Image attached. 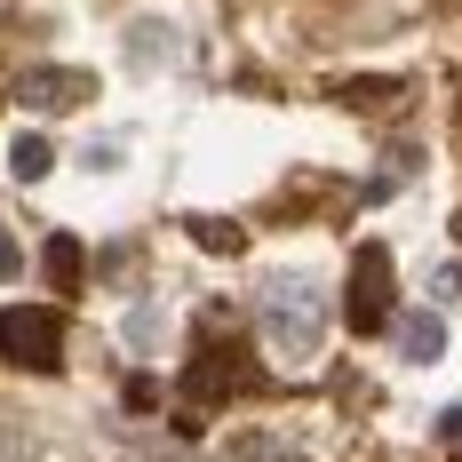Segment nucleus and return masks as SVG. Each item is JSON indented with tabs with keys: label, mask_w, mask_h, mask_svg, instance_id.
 Masks as SVG:
<instances>
[{
	"label": "nucleus",
	"mask_w": 462,
	"mask_h": 462,
	"mask_svg": "<svg viewBox=\"0 0 462 462\" xmlns=\"http://www.w3.org/2000/svg\"><path fill=\"white\" fill-rule=\"evenodd\" d=\"M263 343L279 367H311L327 343V287L311 272H272L263 279Z\"/></svg>",
	"instance_id": "nucleus-1"
},
{
	"label": "nucleus",
	"mask_w": 462,
	"mask_h": 462,
	"mask_svg": "<svg viewBox=\"0 0 462 462\" xmlns=\"http://www.w3.org/2000/svg\"><path fill=\"white\" fill-rule=\"evenodd\" d=\"M247 391H255V359H247V343L208 335V343L191 351V367H184V399H191V407H231V399H247Z\"/></svg>",
	"instance_id": "nucleus-2"
},
{
	"label": "nucleus",
	"mask_w": 462,
	"mask_h": 462,
	"mask_svg": "<svg viewBox=\"0 0 462 462\" xmlns=\"http://www.w3.org/2000/svg\"><path fill=\"white\" fill-rule=\"evenodd\" d=\"M391 295H399V272H391V247H359L351 255V279H343V327L351 335H383L391 327Z\"/></svg>",
	"instance_id": "nucleus-3"
},
{
	"label": "nucleus",
	"mask_w": 462,
	"mask_h": 462,
	"mask_svg": "<svg viewBox=\"0 0 462 462\" xmlns=\"http://www.w3.org/2000/svg\"><path fill=\"white\" fill-rule=\"evenodd\" d=\"M0 359L24 367V374H56V367H64V319H56L48 303L0 311Z\"/></svg>",
	"instance_id": "nucleus-4"
},
{
	"label": "nucleus",
	"mask_w": 462,
	"mask_h": 462,
	"mask_svg": "<svg viewBox=\"0 0 462 462\" xmlns=\"http://www.w3.org/2000/svg\"><path fill=\"white\" fill-rule=\"evenodd\" d=\"M16 96L56 112V104H88L96 80H88V72H64V64H41V72H24V80H16Z\"/></svg>",
	"instance_id": "nucleus-5"
},
{
	"label": "nucleus",
	"mask_w": 462,
	"mask_h": 462,
	"mask_svg": "<svg viewBox=\"0 0 462 462\" xmlns=\"http://www.w3.org/2000/svg\"><path fill=\"white\" fill-rule=\"evenodd\" d=\"M41 272L56 279V295H80V287H88V247H80L72 231H48V247H41Z\"/></svg>",
	"instance_id": "nucleus-6"
},
{
	"label": "nucleus",
	"mask_w": 462,
	"mask_h": 462,
	"mask_svg": "<svg viewBox=\"0 0 462 462\" xmlns=\"http://www.w3.org/2000/svg\"><path fill=\"white\" fill-rule=\"evenodd\" d=\"M8 168H16V184H41L48 168H56V152H48L41 136H16L8 143Z\"/></svg>",
	"instance_id": "nucleus-7"
},
{
	"label": "nucleus",
	"mask_w": 462,
	"mask_h": 462,
	"mask_svg": "<svg viewBox=\"0 0 462 462\" xmlns=\"http://www.w3.org/2000/svg\"><path fill=\"white\" fill-rule=\"evenodd\" d=\"M191 239L216 247V255H239V247H247V231L231 224V216H191Z\"/></svg>",
	"instance_id": "nucleus-8"
},
{
	"label": "nucleus",
	"mask_w": 462,
	"mask_h": 462,
	"mask_svg": "<svg viewBox=\"0 0 462 462\" xmlns=\"http://www.w3.org/2000/svg\"><path fill=\"white\" fill-rule=\"evenodd\" d=\"M439 351H447V335H439V319H407V359H422V367H430Z\"/></svg>",
	"instance_id": "nucleus-9"
},
{
	"label": "nucleus",
	"mask_w": 462,
	"mask_h": 462,
	"mask_svg": "<svg viewBox=\"0 0 462 462\" xmlns=\"http://www.w3.org/2000/svg\"><path fill=\"white\" fill-rule=\"evenodd\" d=\"M343 104H391V96H407V80H367V88H335Z\"/></svg>",
	"instance_id": "nucleus-10"
},
{
	"label": "nucleus",
	"mask_w": 462,
	"mask_h": 462,
	"mask_svg": "<svg viewBox=\"0 0 462 462\" xmlns=\"http://www.w3.org/2000/svg\"><path fill=\"white\" fill-rule=\"evenodd\" d=\"M152 407H160V383L136 374V383H128V415H152Z\"/></svg>",
	"instance_id": "nucleus-11"
},
{
	"label": "nucleus",
	"mask_w": 462,
	"mask_h": 462,
	"mask_svg": "<svg viewBox=\"0 0 462 462\" xmlns=\"http://www.w3.org/2000/svg\"><path fill=\"white\" fill-rule=\"evenodd\" d=\"M8 272H24V255H16V239H0V279Z\"/></svg>",
	"instance_id": "nucleus-12"
},
{
	"label": "nucleus",
	"mask_w": 462,
	"mask_h": 462,
	"mask_svg": "<svg viewBox=\"0 0 462 462\" xmlns=\"http://www.w3.org/2000/svg\"><path fill=\"white\" fill-rule=\"evenodd\" d=\"M455 112H462V88H455Z\"/></svg>",
	"instance_id": "nucleus-13"
}]
</instances>
